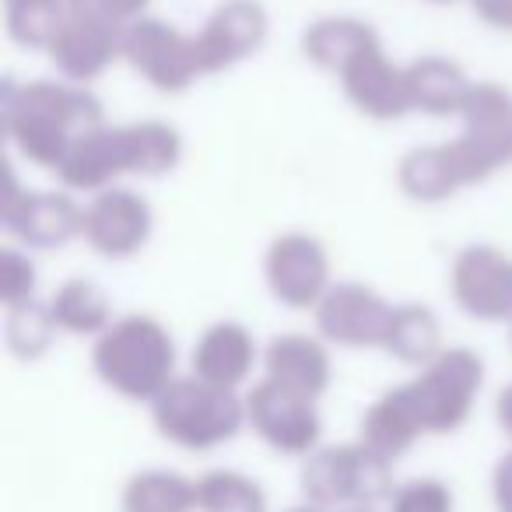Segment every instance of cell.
Segmentation results:
<instances>
[{
    "instance_id": "e0dca14e",
    "label": "cell",
    "mask_w": 512,
    "mask_h": 512,
    "mask_svg": "<svg viewBox=\"0 0 512 512\" xmlns=\"http://www.w3.org/2000/svg\"><path fill=\"white\" fill-rule=\"evenodd\" d=\"M264 362L253 330L239 320H218L197 337L190 351V376L221 390H239L253 379V369Z\"/></svg>"
},
{
    "instance_id": "ba28073f",
    "label": "cell",
    "mask_w": 512,
    "mask_h": 512,
    "mask_svg": "<svg viewBox=\"0 0 512 512\" xmlns=\"http://www.w3.org/2000/svg\"><path fill=\"white\" fill-rule=\"evenodd\" d=\"M264 281L274 302L295 313H313L334 288V264L313 232H281L264 249Z\"/></svg>"
},
{
    "instance_id": "9c48e42d",
    "label": "cell",
    "mask_w": 512,
    "mask_h": 512,
    "mask_svg": "<svg viewBox=\"0 0 512 512\" xmlns=\"http://www.w3.org/2000/svg\"><path fill=\"white\" fill-rule=\"evenodd\" d=\"M246 425L274 453L309 456L320 449L323 418L316 400L285 390L271 379H256L246 390Z\"/></svg>"
},
{
    "instance_id": "d4e9b609",
    "label": "cell",
    "mask_w": 512,
    "mask_h": 512,
    "mask_svg": "<svg viewBox=\"0 0 512 512\" xmlns=\"http://www.w3.org/2000/svg\"><path fill=\"white\" fill-rule=\"evenodd\" d=\"M397 186L414 204H446L449 197H456L463 183L453 169L446 141L418 144V148L404 151L397 162Z\"/></svg>"
},
{
    "instance_id": "52a82bcc",
    "label": "cell",
    "mask_w": 512,
    "mask_h": 512,
    "mask_svg": "<svg viewBox=\"0 0 512 512\" xmlns=\"http://www.w3.org/2000/svg\"><path fill=\"white\" fill-rule=\"evenodd\" d=\"M123 64L158 95H183L204 78L193 32L144 15L123 29Z\"/></svg>"
},
{
    "instance_id": "83f0119b",
    "label": "cell",
    "mask_w": 512,
    "mask_h": 512,
    "mask_svg": "<svg viewBox=\"0 0 512 512\" xmlns=\"http://www.w3.org/2000/svg\"><path fill=\"white\" fill-rule=\"evenodd\" d=\"M0 4H4V32L25 50L46 53L71 18V0H0Z\"/></svg>"
},
{
    "instance_id": "3957f363",
    "label": "cell",
    "mask_w": 512,
    "mask_h": 512,
    "mask_svg": "<svg viewBox=\"0 0 512 512\" xmlns=\"http://www.w3.org/2000/svg\"><path fill=\"white\" fill-rule=\"evenodd\" d=\"M151 425L165 442L190 453H207L232 442L246 425V397L197 376H179L151 404Z\"/></svg>"
},
{
    "instance_id": "5bb4252c",
    "label": "cell",
    "mask_w": 512,
    "mask_h": 512,
    "mask_svg": "<svg viewBox=\"0 0 512 512\" xmlns=\"http://www.w3.org/2000/svg\"><path fill=\"white\" fill-rule=\"evenodd\" d=\"M81 214L85 204L71 190H25L15 204L0 207V225L15 246L50 253L81 239Z\"/></svg>"
},
{
    "instance_id": "7c38bea8",
    "label": "cell",
    "mask_w": 512,
    "mask_h": 512,
    "mask_svg": "<svg viewBox=\"0 0 512 512\" xmlns=\"http://www.w3.org/2000/svg\"><path fill=\"white\" fill-rule=\"evenodd\" d=\"M449 295L470 320L512 327V256L488 242L463 246L449 267Z\"/></svg>"
},
{
    "instance_id": "277c9868",
    "label": "cell",
    "mask_w": 512,
    "mask_h": 512,
    "mask_svg": "<svg viewBox=\"0 0 512 512\" xmlns=\"http://www.w3.org/2000/svg\"><path fill=\"white\" fill-rule=\"evenodd\" d=\"M302 495L316 509H376L393 498V463L365 442L320 446L302 463Z\"/></svg>"
},
{
    "instance_id": "603a6c76",
    "label": "cell",
    "mask_w": 512,
    "mask_h": 512,
    "mask_svg": "<svg viewBox=\"0 0 512 512\" xmlns=\"http://www.w3.org/2000/svg\"><path fill=\"white\" fill-rule=\"evenodd\" d=\"M421 435H425L421 432V421L400 386L379 393L369 404V411L362 414V425H358V442L376 449V453L386 456L390 463L400 460Z\"/></svg>"
},
{
    "instance_id": "d6a6232c",
    "label": "cell",
    "mask_w": 512,
    "mask_h": 512,
    "mask_svg": "<svg viewBox=\"0 0 512 512\" xmlns=\"http://www.w3.org/2000/svg\"><path fill=\"white\" fill-rule=\"evenodd\" d=\"M151 0H71V11H81V15H95L106 18L113 25H123L127 29L130 22L148 15Z\"/></svg>"
},
{
    "instance_id": "d590c367",
    "label": "cell",
    "mask_w": 512,
    "mask_h": 512,
    "mask_svg": "<svg viewBox=\"0 0 512 512\" xmlns=\"http://www.w3.org/2000/svg\"><path fill=\"white\" fill-rule=\"evenodd\" d=\"M495 418H498V428H502V432L509 435V442H512V383L505 386L502 393H498V400H495Z\"/></svg>"
},
{
    "instance_id": "d6986e66",
    "label": "cell",
    "mask_w": 512,
    "mask_h": 512,
    "mask_svg": "<svg viewBox=\"0 0 512 512\" xmlns=\"http://www.w3.org/2000/svg\"><path fill=\"white\" fill-rule=\"evenodd\" d=\"M127 176L120 151V123H102L74 141V148L57 165V179L71 193H102L109 186H120Z\"/></svg>"
},
{
    "instance_id": "8fae6325",
    "label": "cell",
    "mask_w": 512,
    "mask_h": 512,
    "mask_svg": "<svg viewBox=\"0 0 512 512\" xmlns=\"http://www.w3.org/2000/svg\"><path fill=\"white\" fill-rule=\"evenodd\" d=\"M155 211L148 197L130 186H109L85 200L81 214V239L102 260H130L151 242Z\"/></svg>"
},
{
    "instance_id": "f35d334b",
    "label": "cell",
    "mask_w": 512,
    "mask_h": 512,
    "mask_svg": "<svg viewBox=\"0 0 512 512\" xmlns=\"http://www.w3.org/2000/svg\"><path fill=\"white\" fill-rule=\"evenodd\" d=\"M509 330H512V327H509ZM509 341H512V334H509Z\"/></svg>"
},
{
    "instance_id": "4fadbf2b",
    "label": "cell",
    "mask_w": 512,
    "mask_h": 512,
    "mask_svg": "<svg viewBox=\"0 0 512 512\" xmlns=\"http://www.w3.org/2000/svg\"><path fill=\"white\" fill-rule=\"evenodd\" d=\"M390 316L393 302L362 281H334V288L313 309L316 334L327 344L351 351L383 348Z\"/></svg>"
},
{
    "instance_id": "4dcf8cb0",
    "label": "cell",
    "mask_w": 512,
    "mask_h": 512,
    "mask_svg": "<svg viewBox=\"0 0 512 512\" xmlns=\"http://www.w3.org/2000/svg\"><path fill=\"white\" fill-rule=\"evenodd\" d=\"M36 292H39V267L29 249L22 246L0 249V302H4V309L39 299Z\"/></svg>"
},
{
    "instance_id": "e575fe53",
    "label": "cell",
    "mask_w": 512,
    "mask_h": 512,
    "mask_svg": "<svg viewBox=\"0 0 512 512\" xmlns=\"http://www.w3.org/2000/svg\"><path fill=\"white\" fill-rule=\"evenodd\" d=\"M491 495H495L498 512H512V449L495 463V474H491Z\"/></svg>"
},
{
    "instance_id": "2e32d148",
    "label": "cell",
    "mask_w": 512,
    "mask_h": 512,
    "mask_svg": "<svg viewBox=\"0 0 512 512\" xmlns=\"http://www.w3.org/2000/svg\"><path fill=\"white\" fill-rule=\"evenodd\" d=\"M46 57L57 67V78L88 88L109 67L123 60V25L71 11L67 25L57 32V39L46 50Z\"/></svg>"
},
{
    "instance_id": "f1b7e54d",
    "label": "cell",
    "mask_w": 512,
    "mask_h": 512,
    "mask_svg": "<svg viewBox=\"0 0 512 512\" xmlns=\"http://www.w3.org/2000/svg\"><path fill=\"white\" fill-rule=\"evenodd\" d=\"M57 320L50 313V299H29L22 306L4 309V341L18 362H39L57 341Z\"/></svg>"
},
{
    "instance_id": "f546056e",
    "label": "cell",
    "mask_w": 512,
    "mask_h": 512,
    "mask_svg": "<svg viewBox=\"0 0 512 512\" xmlns=\"http://www.w3.org/2000/svg\"><path fill=\"white\" fill-rule=\"evenodd\" d=\"M200 512H267V495L239 470H211L197 481Z\"/></svg>"
},
{
    "instance_id": "8d00e7d4",
    "label": "cell",
    "mask_w": 512,
    "mask_h": 512,
    "mask_svg": "<svg viewBox=\"0 0 512 512\" xmlns=\"http://www.w3.org/2000/svg\"><path fill=\"white\" fill-rule=\"evenodd\" d=\"M288 512H376V509H316V505H299V509Z\"/></svg>"
},
{
    "instance_id": "6da1fadb",
    "label": "cell",
    "mask_w": 512,
    "mask_h": 512,
    "mask_svg": "<svg viewBox=\"0 0 512 512\" xmlns=\"http://www.w3.org/2000/svg\"><path fill=\"white\" fill-rule=\"evenodd\" d=\"M0 120H4V137L25 162L57 172L74 141L102 127L106 113L92 88L64 78H36L4 85Z\"/></svg>"
},
{
    "instance_id": "836d02e7",
    "label": "cell",
    "mask_w": 512,
    "mask_h": 512,
    "mask_svg": "<svg viewBox=\"0 0 512 512\" xmlns=\"http://www.w3.org/2000/svg\"><path fill=\"white\" fill-rule=\"evenodd\" d=\"M467 4L488 29L512 36V0H467Z\"/></svg>"
},
{
    "instance_id": "4316f807",
    "label": "cell",
    "mask_w": 512,
    "mask_h": 512,
    "mask_svg": "<svg viewBox=\"0 0 512 512\" xmlns=\"http://www.w3.org/2000/svg\"><path fill=\"white\" fill-rule=\"evenodd\" d=\"M123 512H193L197 481L176 470H137L120 495Z\"/></svg>"
},
{
    "instance_id": "cb8c5ba5",
    "label": "cell",
    "mask_w": 512,
    "mask_h": 512,
    "mask_svg": "<svg viewBox=\"0 0 512 512\" xmlns=\"http://www.w3.org/2000/svg\"><path fill=\"white\" fill-rule=\"evenodd\" d=\"M383 351L397 358L400 365H411V369H425L428 362H435L446 351L442 320L435 316V309H428L425 302H397Z\"/></svg>"
},
{
    "instance_id": "7402d4cb",
    "label": "cell",
    "mask_w": 512,
    "mask_h": 512,
    "mask_svg": "<svg viewBox=\"0 0 512 512\" xmlns=\"http://www.w3.org/2000/svg\"><path fill=\"white\" fill-rule=\"evenodd\" d=\"M120 151L127 176L158 179L183 162V134L169 120L120 123Z\"/></svg>"
},
{
    "instance_id": "5b68a950",
    "label": "cell",
    "mask_w": 512,
    "mask_h": 512,
    "mask_svg": "<svg viewBox=\"0 0 512 512\" xmlns=\"http://www.w3.org/2000/svg\"><path fill=\"white\" fill-rule=\"evenodd\" d=\"M460 134L446 141L463 190L512 169V92L498 81H474L460 109Z\"/></svg>"
},
{
    "instance_id": "7a4b0ae2",
    "label": "cell",
    "mask_w": 512,
    "mask_h": 512,
    "mask_svg": "<svg viewBox=\"0 0 512 512\" xmlns=\"http://www.w3.org/2000/svg\"><path fill=\"white\" fill-rule=\"evenodd\" d=\"M176 337L158 316H116L106 334L92 344V369L106 390L134 404H155L176 383Z\"/></svg>"
},
{
    "instance_id": "74e56055",
    "label": "cell",
    "mask_w": 512,
    "mask_h": 512,
    "mask_svg": "<svg viewBox=\"0 0 512 512\" xmlns=\"http://www.w3.org/2000/svg\"><path fill=\"white\" fill-rule=\"evenodd\" d=\"M428 4H460V0H428Z\"/></svg>"
},
{
    "instance_id": "30bf717a",
    "label": "cell",
    "mask_w": 512,
    "mask_h": 512,
    "mask_svg": "<svg viewBox=\"0 0 512 512\" xmlns=\"http://www.w3.org/2000/svg\"><path fill=\"white\" fill-rule=\"evenodd\" d=\"M271 39V11L264 0H218L204 18L193 43H197L200 71L221 74L253 60Z\"/></svg>"
},
{
    "instance_id": "ffe728a7",
    "label": "cell",
    "mask_w": 512,
    "mask_h": 512,
    "mask_svg": "<svg viewBox=\"0 0 512 512\" xmlns=\"http://www.w3.org/2000/svg\"><path fill=\"white\" fill-rule=\"evenodd\" d=\"M404 67H407V92H411L414 113L435 116V120L460 116L474 81H470V74L456 60L428 53V57H418Z\"/></svg>"
},
{
    "instance_id": "44dd1931",
    "label": "cell",
    "mask_w": 512,
    "mask_h": 512,
    "mask_svg": "<svg viewBox=\"0 0 512 512\" xmlns=\"http://www.w3.org/2000/svg\"><path fill=\"white\" fill-rule=\"evenodd\" d=\"M376 43H383L376 25L355 15H323L316 22H309L299 36L302 57L313 67H320V71L334 74V78L344 71V64H351L358 53Z\"/></svg>"
},
{
    "instance_id": "8992f818",
    "label": "cell",
    "mask_w": 512,
    "mask_h": 512,
    "mask_svg": "<svg viewBox=\"0 0 512 512\" xmlns=\"http://www.w3.org/2000/svg\"><path fill=\"white\" fill-rule=\"evenodd\" d=\"M484 386V358L474 348H446L418 376L400 383L425 435H449L467 425Z\"/></svg>"
},
{
    "instance_id": "484cf974",
    "label": "cell",
    "mask_w": 512,
    "mask_h": 512,
    "mask_svg": "<svg viewBox=\"0 0 512 512\" xmlns=\"http://www.w3.org/2000/svg\"><path fill=\"white\" fill-rule=\"evenodd\" d=\"M50 313L60 334L71 337H99L113 327V299L92 278H67L50 295Z\"/></svg>"
},
{
    "instance_id": "9a60e30c",
    "label": "cell",
    "mask_w": 512,
    "mask_h": 512,
    "mask_svg": "<svg viewBox=\"0 0 512 512\" xmlns=\"http://www.w3.org/2000/svg\"><path fill=\"white\" fill-rule=\"evenodd\" d=\"M337 85H341L344 99L351 102V109L362 113L365 120L397 123L407 113H414L411 92H407V67L393 64L383 43L369 46L351 64H344V71L337 74Z\"/></svg>"
},
{
    "instance_id": "1f68e13d",
    "label": "cell",
    "mask_w": 512,
    "mask_h": 512,
    "mask_svg": "<svg viewBox=\"0 0 512 512\" xmlns=\"http://www.w3.org/2000/svg\"><path fill=\"white\" fill-rule=\"evenodd\" d=\"M453 491L439 477H414L390 498V512H453Z\"/></svg>"
},
{
    "instance_id": "ac0fdd59",
    "label": "cell",
    "mask_w": 512,
    "mask_h": 512,
    "mask_svg": "<svg viewBox=\"0 0 512 512\" xmlns=\"http://www.w3.org/2000/svg\"><path fill=\"white\" fill-rule=\"evenodd\" d=\"M264 379L302 393L309 400H320L330 390L334 362H330V344L313 334H281L264 348Z\"/></svg>"
}]
</instances>
